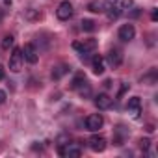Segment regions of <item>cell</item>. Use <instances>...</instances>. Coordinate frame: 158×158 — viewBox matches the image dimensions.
<instances>
[{
    "label": "cell",
    "mask_w": 158,
    "mask_h": 158,
    "mask_svg": "<svg viewBox=\"0 0 158 158\" xmlns=\"http://www.w3.org/2000/svg\"><path fill=\"white\" fill-rule=\"evenodd\" d=\"M80 24H82V30H84V32H89V34H91V32H95V28H97L95 21H91V19H84Z\"/></svg>",
    "instance_id": "7c38bea8"
},
{
    "label": "cell",
    "mask_w": 158,
    "mask_h": 158,
    "mask_svg": "<svg viewBox=\"0 0 158 158\" xmlns=\"http://www.w3.org/2000/svg\"><path fill=\"white\" fill-rule=\"evenodd\" d=\"M102 125H104V117H102L101 114H91V115H88V119H86V128H88L89 132L101 130Z\"/></svg>",
    "instance_id": "7a4b0ae2"
},
{
    "label": "cell",
    "mask_w": 158,
    "mask_h": 158,
    "mask_svg": "<svg viewBox=\"0 0 158 158\" xmlns=\"http://www.w3.org/2000/svg\"><path fill=\"white\" fill-rule=\"evenodd\" d=\"M151 17H152V21H156V19H158V11H156V10H152V13H151Z\"/></svg>",
    "instance_id": "4316f807"
},
{
    "label": "cell",
    "mask_w": 158,
    "mask_h": 158,
    "mask_svg": "<svg viewBox=\"0 0 158 158\" xmlns=\"http://www.w3.org/2000/svg\"><path fill=\"white\" fill-rule=\"evenodd\" d=\"M127 110H128V114H130L134 119H138L139 114H141V101H139V97H132V99H128Z\"/></svg>",
    "instance_id": "52a82bcc"
},
{
    "label": "cell",
    "mask_w": 158,
    "mask_h": 158,
    "mask_svg": "<svg viewBox=\"0 0 158 158\" xmlns=\"http://www.w3.org/2000/svg\"><path fill=\"white\" fill-rule=\"evenodd\" d=\"M88 145H89L91 151L102 152V151L106 149V138H104V136H99V134H93V136L88 139Z\"/></svg>",
    "instance_id": "3957f363"
},
{
    "label": "cell",
    "mask_w": 158,
    "mask_h": 158,
    "mask_svg": "<svg viewBox=\"0 0 158 158\" xmlns=\"http://www.w3.org/2000/svg\"><path fill=\"white\" fill-rule=\"evenodd\" d=\"M88 10H89V11H93V13L106 11V10H104V6H102L101 2H89V4H88Z\"/></svg>",
    "instance_id": "5bb4252c"
},
{
    "label": "cell",
    "mask_w": 158,
    "mask_h": 158,
    "mask_svg": "<svg viewBox=\"0 0 158 158\" xmlns=\"http://www.w3.org/2000/svg\"><path fill=\"white\" fill-rule=\"evenodd\" d=\"M108 10V19L110 21H115V19H119V15H121V10L119 8H114V6H110V8H106Z\"/></svg>",
    "instance_id": "9a60e30c"
},
{
    "label": "cell",
    "mask_w": 158,
    "mask_h": 158,
    "mask_svg": "<svg viewBox=\"0 0 158 158\" xmlns=\"http://www.w3.org/2000/svg\"><path fill=\"white\" fill-rule=\"evenodd\" d=\"M0 23H2V11H0Z\"/></svg>",
    "instance_id": "83f0119b"
},
{
    "label": "cell",
    "mask_w": 158,
    "mask_h": 158,
    "mask_svg": "<svg viewBox=\"0 0 158 158\" xmlns=\"http://www.w3.org/2000/svg\"><path fill=\"white\" fill-rule=\"evenodd\" d=\"M69 71V67H65V65H60V67H56L54 71H52V78H54V80H60V78L65 74Z\"/></svg>",
    "instance_id": "4fadbf2b"
},
{
    "label": "cell",
    "mask_w": 158,
    "mask_h": 158,
    "mask_svg": "<svg viewBox=\"0 0 158 158\" xmlns=\"http://www.w3.org/2000/svg\"><path fill=\"white\" fill-rule=\"evenodd\" d=\"M13 47V35H6L4 39H2V48L4 50H10Z\"/></svg>",
    "instance_id": "ac0fdd59"
},
{
    "label": "cell",
    "mask_w": 158,
    "mask_h": 158,
    "mask_svg": "<svg viewBox=\"0 0 158 158\" xmlns=\"http://www.w3.org/2000/svg\"><path fill=\"white\" fill-rule=\"evenodd\" d=\"M82 47H84V54H88V50H93L97 47V41L95 39H84Z\"/></svg>",
    "instance_id": "2e32d148"
},
{
    "label": "cell",
    "mask_w": 158,
    "mask_h": 158,
    "mask_svg": "<svg viewBox=\"0 0 158 158\" xmlns=\"http://www.w3.org/2000/svg\"><path fill=\"white\" fill-rule=\"evenodd\" d=\"M84 82H86V76H84V73H78V74L73 78V82H71V88H73V89H78V88H80Z\"/></svg>",
    "instance_id": "8fae6325"
},
{
    "label": "cell",
    "mask_w": 158,
    "mask_h": 158,
    "mask_svg": "<svg viewBox=\"0 0 158 158\" xmlns=\"http://www.w3.org/2000/svg\"><path fill=\"white\" fill-rule=\"evenodd\" d=\"M117 2H121V4H119V10H121V11H127L128 8H132L134 0H117Z\"/></svg>",
    "instance_id": "d6986e66"
},
{
    "label": "cell",
    "mask_w": 158,
    "mask_h": 158,
    "mask_svg": "<svg viewBox=\"0 0 158 158\" xmlns=\"http://www.w3.org/2000/svg\"><path fill=\"white\" fill-rule=\"evenodd\" d=\"M134 35H136V30H134L132 24H123V26L119 28V39H121V41L128 43V41L134 39Z\"/></svg>",
    "instance_id": "ba28073f"
},
{
    "label": "cell",
    "mask_w": 158,
    "mask_h": 158,
    "mask_svg": "<svg viewBox=\"0 0 158 158\" xmlns=\"http://www.w3.org/2000/svg\"><path fill=\"white\" fill-rule=\"evenodd\" d=\"M23 50V56H24V60L28 61V63H37V60H39V52L35 50V47L32 45V43H26L24 45V48H21Z\"/></svg>",
    "instance_id": "5b68a950"
},
{
    "label": "cell",
    "mask_w": 158,
    "mask_h": 158,
    "mask_svg": "<svg viewBox=\"0 0 158 158\" xmlns=\"http://www.w3.org/2000/svg\"><path fill=\"white\" fill-rule=\"evenodd\" d=\"M104 61H108V65H110V67L117 69V67L123 63V52H121L119 48H112V50L108 52V56H106V60H104Z\"/></svg>",
    "instance_id": "8992f818"
},
{
    "label": "cell",
    "mask_w": 158,
    "mask_h": 158,
    "mask_svg": "<svg viewBox=\"0 0 158 158\" xmlns=\"http://www.w3.org/2000/svg\"><path fill=\"white\" fill-rule=\"evenodd\" d=\"M4 76H6V69L4 65H0V80H4Z\"/></svg>",
    "instance_id": "d4e9b609"
},
{
    "label": "cell",
    "mask_w": 158,
    "mask_h": 158,
    "mask_svg": "<svg viewBox=\"0 0 158 158\" xmlns=\"http://www.w3.org/2000/svg\"><path fill=\"white\" fill-rule=\"evenodd\" d=\"M23 63H24L23 50H21V48H13V52H11V56H10V71L19 73V71L23 69Z\"/></svg>",
    "instance_id": "6da1fadb"
},
{
    "label": "cell",
    "mask_w": 158,
    "mask_h": 158,
    "mask_svg": "<svg viewBox=\"0 0 158 158\" xmlns=\"http://www.w3.org/2000/svg\"><path fill=\"white\" fill-rule=\"evenodd\" d=\"M104 2H106V8H110V6H114L117 2V0H104Z\"/></svg>",
    "instance_id": "484cf974"
},
{
    "label": "cell",
    "mask_w": 158,
    "mask_h": 158,
    "mask_svg": "<svg viewBox=\"0 0 158 158\" xmlns=\"http://www.w3.org/2000/svg\"><path fill=\"white\" fill-rule=\"evenodd\" d=\"M112 97L108 95V93H99L97 97H95V106L99 108V110H108V108H112Z\"/></svg>",
    "instance_id": "9c48e42d"
},
{
    "label": "cell",
    "mask_w": 158,
    "mask_h": 158,
    "mask_svg": "<svg viewBox=\"0 0 158 158\" xmlns=\"http://www.w3.org/2000/svg\"><path fill=\"white\" fill-rule=\"evenodd\" d=\"M106 61H104V58L102 56H93V60H91V67H93V73L95 74H102L104 71H106V65H104Z\"/></svg>",
    "instance_id": "30bf717a"
},
{
    "label": "cell",
    "mask_w": 158,
    "mask_h": 158,
    "mask_svg": "<svg viewBox=\"0 0 158 158\" xmlns=\"http://www.w3.org/2000/svg\"><path fill=\"white\" fill-rule=\"evenodd\" d=\"M73 48H74L76 52H80V54H84V47H82V43H78V41H74V43H73Z\"/></svg>",
    "instance_id": "7402d4cb"
},
{
    "label": "cell",
    "mask_w": 158,
    "mask_h": 158,
    "mask_svg": "<svg viewBox=\"0 0 158 158\" xmlns=\"http://www.w3.org/2000/svg\"><path fill=\"white\" fill-rule=\"evenodd\" d=\"M127 89H128V84H123V88H121V89H119V97H123V95H125V91H127Z\"/></svg>",
    "instance_id": "cb8c5ba5"
},
{
    "label": "cell",
    "mask_w": 158,
    "mask_h": 158,
    "mask_svg": "<svg viewBox=\"0 0 158 158\" xmlns=\"http://www.w3.org/2000/svg\"><path fill=\"white\" fill-rule=\"evenodd\" d=\"M56 15L60 21H69L73 17V4L69 2V0H65V2H61L56 10Z\"/></svg>",
    "instance_id": "277c9868"
},
{
    "label": "cell",
    "mask_w": 158,
    "mask_h": 158,
    "mask_svg": "<svg viewBox=\"0 0 158 158\" xmlns=\"http://www.w3.org/2000/svg\"><path fill=\"white\" fill-rule=\"evenodd\" d=\"M139 147H141V151H149V147H151V141L145 138V139H141V141H139Z\"/></svg>",
    "instance_id": "44dd1931"
},
{
    "label": "cell",
    "mask_w": 158,
    "mask_h": 158,
    "mask_svg": "<svg viewBox=\"0 0 158 158\" xmlns=\"http://www.w3.org/2000/svg\"><path fill=\"white\" fill-rule=\"evenodd\" d=\"M78 93H80L82 97H89V95H91V88H89V84H88V82H84L80 88H78Z\"/></svg>",
    "instance_id": "e0dca14e"
},
{
    "label": "cell",
    "mask_w": 158,
    "mask_h": 158,
    "mask_svg": "<svg viewBox=\"0 0 158 158\" xmlns=\"http://www.w3.org/2000/svg\"><path fill=\"white\" fill-rule=\"evenodd\" d=\"M6 99H8L6 91H2V89H0V104H4V102H6Z\"/></svg>",
    "instance_id": "603a6c76"
},
{
    "label": "cell",
    "mask_w": 158,
    "mask_h": 158,
    "mask_svg": "<svg viewBox=\"0 0 158 158\" xmlns=\"http://www.w3.org/2000/svg\"><path fill=\"white\" fill-rule=\"evenodd\" d=\"M80 154H82V151L78 149V147H69L67 149V156H74L76 158V156H80Z\"/></svg>",
    "instance_id": "ffe728a7"
}]
</instances>
